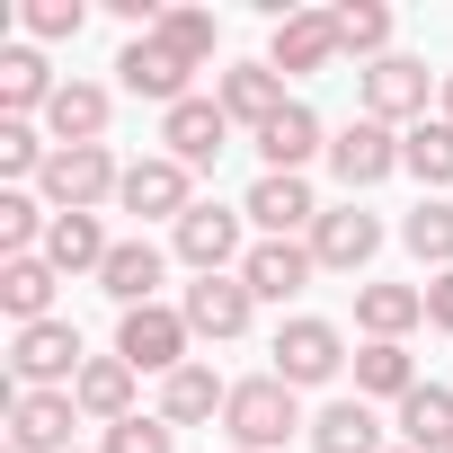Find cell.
<instances>
[{"label":"cell","instance_id":"cell-1","mask_svg":"<svg viewBox=\"0 0 453 453\" xmlns=\"http://www.w3.org/2000/svg\"><path fill=\"white\" fill-rule=\"evenodd\" d=\"M222 426H232V444H241V453H276L285 435H311V426H303V409H294V382H276V373L232 382V409H222Z\"/></svg>","mask_w":453,"mask_h":453},{"label":"cell","instance_id":"cell-2","mask_svg":"<svg viewBox=\"0 0 453 453\" xmlns=\"http://www.w3.org/2000/svg\"><path fill=\"white\" fill-rule=\"evenodd\" d=\"M116 187H125V169H116L107 142H72V151L45 160V204H54V213H98Z\"/></svg>","mask_w":453,"mask_h":453},{"label":"cell","instance_id":"cell-3","mask_svg":"<svg viewBox=\"0 0 453 453\" xmlns=\"http://www.w3.org/2000/svg\"><path fill=\"white\" fill-rule=\"evenodd\" d=\"M187 338H196V329H187V311H169V303H142V311L116 320V356H125L134 373H160V382L187 365Z\"/></svg>","mask_w":453,"mask_h":453},{"label":"cell","instance_id":"cell-4","mask_svg":"<svg viewBox=\"0 0 453 453\" xmlns=\"http://www.w3.org/2000/svg\"><path fill=\"white\" fill-rule=\"evenodd\" d=\"M10 373H19V391H72V382H81V329H72V320L19 329V338H10Z\"/></svg>","mask_w":453,"mask_h":453},{"label":"cell","instance_id":"cell-5","mask_svg":"<svg viewBox=\"0 0 453 453\" xmlns=\"http://www.w3.org/2000/svg\"><path fill=\"white\" fill-rule=\"evenodd\" d=\"M241 222L250 213H232V204H196L187 222H178V258L196 267V276H241Z\"/></svg>","mask_w":453,"mask_h":453},{"label":"cell","instance_id":"cell-6","mask_svg":"<svg viewBox=\"0 0 453 453\" xmlns=\"http://www.w3.org/2000/svg\"><path fill=\"white\" fill-rule=\"evenodd\" d=\"M116 81L134 89V98H160V116L178 107V98H196L187 81H196V63L178 54V45H160V36H134L125 54H116Z\"/></svg>","mask_w":453,"mask_h":453},{"label":"cell","instance_id":"cell-7","mask_svg":"<svg viewBox=\"0 0 453 453\" xmlns=\"http://www.w3.org/2000/svg\"><path fill=\"white\" fill-rule=\"evenodd\" d=\"M329 169H338V187H347V196H365V187H382V178L400 169V134H391V125H373V116H356L347 134H329Z\"/></svg>","mask_w":453,"mask_h":453},{"label":"cell","instance_id":"cell-8","mask_svg":"<svg viewBox=\"0 0 453 453\" xmlns=\"http://www.w3.org/2000/svg\"><path fill=\"white\" fill-rule=\"evenodd\" d=\"M187 178H196V169H178L169 151H151V160H134V169H125L116 204H125V213H142V222H187V213H196Z\"/></svg>","mask_w":453,"mask_h":453},{"label":"cell","instance_id":"cell-9","mask_svg":"<svg viewBox=\"0 0 453 453\" xmlns=\"http://www.w3.org/2000/svg\"><path fill=\"white\" fill-rule=\"evenodd\" d=\"M338 365H347V338L329 320H285L276 329V382L311 391V382H338Z\"/></svg>","mask_w":453,"mask_h":453},{"label":"cell","instance_id":"cell-10","mask_svg":"<svg viewBox=\"0 0 453 453\" xmlns=\"http://www.w3.org/2000/svg\"><path fill=\"white\" fill-rule=\"evenodd\" d=\"M160 142H169L178 169H213L222 142H232V116H222V98H178V107L160 116Z\"/></svg>","mask_w":453,"mask_h":453},{"label":"cell","instance_id":"cell-11","mask_svg":"<svg viewBox=\"0 0 453 453\" xmlns=\"http://www.w3.org/2000/svg\"><path fill=\"white\" fill-rule=\"evenodd\" d=\"M347 45H338V10H285L276 19V45H267V63L276 72H329Z\"/></svg>","mask_w":453,"mask_h":453},{"label":"cell","instance_id":"cell-12","mask_svg":"<svg viewBox=\"0 0 453 453\" xmlns=\"http://www.w3.org/2000/svg\"><path fill=\"white\" fill-rule=\"evenodd\" d=\"M356 89H365V116H373V125L426 116V63H409V54H382V63H365V72H356Z\"/></svg>","mask_w":453,"mask_h":453},{"label":"cell","instance_id":"cell-13","mask_svg":"<svg viewBox=\"0 0 453 453\" xmlns=\"http://www.w3.org/2000/svg\"><path fill=\"white\" fill-rule=\"evenodd\" d=\"M373 250H382V222H373L356 196H347V204H329V213L311 222V258H320V267H338V276H356Z\"/></svg>","mask_w":453,"mask_h":453},{"label":"cell","instance_id":"cell-14","mask_svg":"<svg viewBox=\"0 0 453 453\" xmlns=\"http://www.w3.org/2000/svg\"><path fill=\"white\" fill-rule=\"evenodd\" d=\"M178 311H187V329H196V338H213V347H222V338H241V329H250L258 294H250L241 276H196Z\"/></svg>","mask_w":453,"mask_h":453},{"label":"cell","instance_id":"cell-15","mask_svg":"<svg viewBox=\"0 0 453 453\" xmlns=\"http://www.w3.org/2000/svg\"><path fill=\"white\" fill-rule=\"evenodd\" d=\"M213 98H222V116H232V125H250V134H267V125H276V116L294 107V98H285V72H276V63H232Z\"/></svg>","mask_w":453,"mask_h":453},{"label":"cell","instance_id":"cell-16","mask_svg":"<svg viewBox=\"0 0 453 453\" xmlns=\"http://www.w3.org/2000/svg\"><path fill=\"white\" fill-rule=\"evenodd\" d=\"M311 276H320L311 241H250V258H241V285H250L258 303H285V294H303Z\"/></svg>","mask_w":453,"mask_h":453},{"label":"cell","instance_id":"cell-17","mask_svg":"<svg viewBox=\"0 0 453 453\" xmlns=\"http://www.w3.org/2000/svg\"><path fill=\"white\" fill-rule=\"evenodd\" d=\"M72 391H19L10 400V453H72Z\"/></svg>","mask_w":453,"mask_h":453},{"label":"cell","instance_id":"cell-18","mask_svg":"<svg viewBox=\"0 0 453 453\" xmlns=\"http://www.w3.org/2000/svg\"><path fill=\"white\" fill-rule=\"evenodd\" d=\"M241 213L258 222L267 241H294V232H311V222H320V204H311V187H303V178H276V169H267V178L250 187V204H241Z\"/></svg>","mask_w":453,"mask_h":453},{"label":"cell","instance_id":"cell-19","mask_svg":"<svg viewBox=\"0 0 453 453\" xmlns=\"http://www.w3.org/2000/svg\"><path fill=\"white\" fill-rule=\"evenodd\" d=\"M98 294H107L116 311H142V303L160 294V250H151V241H116L107 267H98Z\"/></svg>","mask_w":453,"mask_h":453},{"label":"cell","instance_id":"cell-20","mask_svg":"<svg viewBox=\"0 0 453 453\" xmlns=\"http://www.w3.org/2000/svg\"><path fill=\"white\" fill-rule=\"evenodd\" d=\"M72 400H81V418L125 426V418H134V365H125V356H89L81 382H72Z\"/></svg>","mask_w":453,"mask_h":453},{"label":"cell","instance_id":"cell-21","mask_svg":"<svg viewBox=\"0 0 453 453\" xmlns=\"http://www.w3.org/2000/svg\"><path fill=\"white\" fill-rule=\"evenodd\" d=\"M107 222L98 213H54V232H45V258H54V276H98L107 267Z\"/></svg>","mask_w":453,"mask_h":453},{"label":"cell","instance_id":"cell-22","mask_svg":"<svg viewBox=\"0 0 453 453\" xmlns=\"http://www.w3.org/2000/svg\"><path fill=\"white\" fill-rule=\"evenodd\" d=\"M107 107H116V98H107L98 81H63V89H54V107H45V125H54V151H72V142H98V134H107Z\"/></svg>","mask_w":453,"mask_h":453},{"label":"cell","instance_id":"cell-23","mask_svg":"<svg viewBox=\"0 0 453 453\" xmlns=\"http://www.w3.org/2000/svg\"><path fill=\"white\" fill-rule=\"evenodd\" d=\"M426 320V285H356V329L365 338H409Z\"/></svg>","mask_w":453,"mask_h":453},{"label":"cell","instance_id":"cell-24","mask_svg":"<svg viewBox=\"0 0 453 453\" xmlns=\"http://www.w3.org/2000/svg\"><path fill=\"white\" fill-rule=\"evenodd\" d=\"M54 72H45V54L36 45H0V116H19L27 125V107H54Z\"/></svg>","mask_w":453,"mask_h":453},{"label":"cell","instance_id":"cell-25","mask_svg":"<svg viewBox=\"0 0 453 453\" xmlns=\"http://www.w3.org/2000/svg\"><path fill=\"white\" fill-rule=\"evenodd\" d=\"M0 311L19 329L54 320V258H0Z\"/></svg>","mask_w":453,"mask_h":453},{"label":"cell","instance_id":"cell-26","mask_svg":"<svg viewBox=\"0 0 453 453\" xmlns=\"http://www.w3.org/2000/svg\"><path fill=\"white\" fill-rule=\"evenodd\" d=\"M418 391V365L400 338H365L356 347V400H409Z\"/></svg>","mask_w":453,"mask_h":453},{"label":"cell","instance_id":"cell-27","mask_svg":"<svg viewBox=\"0 0 453 453\" xmlns=\"http://www.w3.org/2000/svg\"><path fill=\"white\" fill-rule=\"evenodd\" d=\"M400 444L409 453H453V391L444 382H418L400 400Z\"/></svg>","mask_w":453,"mask_h":453},{"label":"cell","instance_id":"cell-28","mask_svg":"<svg viewBox=\"0 0 453 453\" xmlns=\"http://www.w3.org/2000/svg\"><path fill=\"white\" fill-rule=\"evenodd\" d=\"M311 453H391V444H382V418L365 400H329L311 418Z\"/></svg>","mask_w":453,"mask_h":453},{"label":"cell","instance_id":"cell-29","mask_svg":"<svg viewBox=\"0 0 453 453\" xmlns=\"http://www.w3.org/2000/svg\"><path fill=\"white\" fill-rule=\"evenodd\" d=\"M213 409H232V382H213V365H178V373L160 382V418H169V426H196V418H213Z\"/></svg>","mask_w":453,"mask_h":453},{"label":"cell","instance_id":"cell-30","mask_svg":"<svg viewBox=\"0 0 453 453\" xmlns=\"http://www.w3.org/2000/svg\"><path fill=\"white\" fill-rule=\"evenodd\" d=\"M258 151H267V169H276V178H303V160H311V151H329V142H320V116L294 98V107L258 134Z\"/></svg>","mask_w":453,"mask_h":453},{"label":"cell","instance_id":"cell-31","mask_svg":"<svg viewBox=\"0 0 453 453\" xmlns=\"http://www.w3.org/2000/svg\"><path fill=\"white\" fill-rule=\"evenodd\" d=\"M400 169H409L426 196H444V187H453V125H444V116H426L418 134H400Z\"/></svg>","mask_w":453,"mask_h":453},{"label":"cell","instance_id":"cell-32","mask_svg":"<svg viewBox=\"0 0 453 453\" xmlns=\"http://www.w3.org/2000/svg\"><path fill=\"white\" fill-rule=\"evenodd\" d=\"M400 241H409V258H426L435 276L453 267V204L444 196H418L409 213H400Z\"/></svg>","mask_w":453,"mask_h":453},{"label":"cell","instance_id":"cell-33","mask_svg":"<svg viewBox=\"0 0 453 453\" xmlns=\"http://www.w3.org/2000/svg\"><path fill=\"white\" fill-rule=\"evenodd\" d=\"M338 45L365 54V63H382L391 54V10H382V0H347V10H338Z\"/></svg>","mask_w":453,"mask_h":453},{"label":"cell","instance_id":"cell-34","mask_svg":"<svg viewBox=\"0 0 453 453\" xmlns=\"http://www.w3.org/2000/svg\"><path fill=\"white\" fill-rule=\"evenodd\" d=\"M45 232H54V213H45L36 196H19V187L0 196V250H10V258H36V241H45Z\"/></svg>","mask_w":453,"mask_h":453},{"label":"cell","instance_id":"cell-35","mask_svg":"<svg viewBox=\"0 0 453 453\" xmlns=\"http://www.w3.org/2000/svg\"><path fill=\"white\" fill-rule=\"evenodd\" d=\"M45 134L36 125H19V116H0V169H10V178H45Z\"/></svg>","mask_w":453,"mask_h":453},{"label":"cell","instance_id":"cell-36","mask_svg":"<svg viewBox=\"0 0 453 453\" xmlns=\"http://www.w3.org/2000/svg\"><path fill=\"white\" fill-rule=\"evenodd\" d=\"M160 45H178L187 63H204L213 54V10H160V27H151Z\"/></svg>","mask_w":453,"mask_h":453},{"label":"cell","instance_id":"cell-37","mask_svg":"<svg viewBox=\"0 0 453 453\" xmlns=\"http://www.w3.org/2000/svg\"><path fill=\"white\" fill-rule=\"evenodd\" d=\"M98 453H178V426L169 418H125V426H107Z\"/></svg>","mask_w":453,"mask_h":453},{"label":"cell","instance_id":"cell-38","mask_svg":"<svg viewBox=\"0 0 453 453\" xmlns=\"http://www.w3.org/2000/svg\"><path fill=\"white\" fill-rule=\"evenodd\" d=\"M19 19H27V36H36V45H63V36H81V19H89V10H81V0H27Z\"/></svg>","mask_w":453,"mask_h":453},{"label":"cell","instance_id":"cell-39","mask_svg":"<svg viewBox=\"0 0 453 453\" xmlns=\"http://www.w3.org/2000/svg\"><path fill=\"white\" fill-rule=\"evenodd\" d=\"M426 320H435V329H444V338H453V267H444V276H435V285H426Z\"/></svg>","mask_w":453,"mask_h":453},{"label":"cell","instance_id":"cell-40","mask_svg":"<svg viewBox=\"0 0 453 453\" xmlns=\"http://www.w3.org/2000/svg\"><path fill=\"white\" fill-rule=\"evenodd\" d=\"M444 125H453V72H444Z\"/></svg>","mask_w":453,"mask_h":453},{"label":"cell","instance_id":"cell-41","mask_svg":"<svg viewBox=\"0 0 453 453\" xmlns=\"http://www.w3.org/2000/svg\"><path fill=\"white\" fill-rule=\"evenodd\" d=\"M391 453H409V444H391Z\"/></svg>","mask_w":453,"mask_h":453},{"label":"cell","instance_id":"cell-42","mask_svg":"<svg viewBox=\"0 0 453 453\" xmlns=\"http://www.w3.org/2000/svg\"><path fill=\"white\" fill-rule=\"evenodd\" d=\"M232 453H241V444H232Z\"/></svg>","mask_w":453,"mask_h":453}]
</instances>
